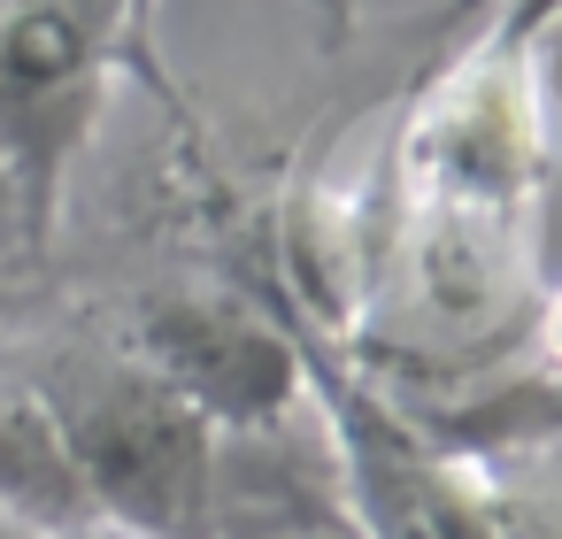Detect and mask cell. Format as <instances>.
Returning <instances> with one entry per match:
<instances>
[{
    "label": "cell",
    "instance_id": "1",
    "mask_svg": "<svg viewBox=\"0 0 562 539\" xmlns=\"http://www.w3.org/2000/svg\"><path fill=\"white\" fill-rule=\"evenodd\" d=\"M0 362L63 424L101 531L216 539V424L116 324L24 332Z\"/></svg>",
    "mask_w": 562,
    "mask_h": 539
},
{
    "label": "cell",
    "instance_id": "2",
    "mask_svg": "<svg viewBox=\"0 0 562 539\" xmlns=\"http://www.w3.org/2000/svg\"><path fill=\"white\" fill-rule=\"evenodd\" d=\"M155 0H0V232L24 262L55 247L63 186L101 132L109 86L147 70Z\"/></svg>",
    "mask_w": 562,
    "mask_h": 539
},
{
    "label": "cell",
    "instance_id": "3",
    "mask_svg": "<svg viewBox=\"0 0 562 539\" xmlns=\"http://www.w3.org/2000/svg\"><path fill=\"white\" fill-rule=\"evenodd\" d=\"M393 209H447L531 232L554 216V124L539 55L470 40L416 93L393 147Z\"/></svg>",
    "mask_w": 562,
    "mask_h": 539
},
{
    "label": "cell",
    "instance_id": "4",
    "mask_svg": "<svg viewBox=\"0 0 562 539\" xmlns=\"http://www.w3.org/2000/svg\"><path fill=\"white\" fill-rule=\"evenodd\" d=\"M116 332L224 431H270L308 393V355L232 285H155L139 293Z\"/></svg>",
    "mask_w": 562,
    "mask_h": 539
},
{
    "label": "cell",
    "instance_id": "5",
    "mask_svg": "<svg viewBox=\"0 0 562 539\" xmlns=\"http://www.w3.org/2000/svg\"><path fill=\"white\" fill-rule=\"evenodd\" d=\"M0 516H16L40 539H101V516L70 462L63 424L9 362H0Z\"/></svg>",
    "mask_w": 562,
    "mask_h": 539
},
{
    "label": "cell",
    "instance_id": "6",
    "mask_svg": "<svg viewBox=\"0 0 562 539\" xmlns=\"http://www.w3.org/2000/svg\"><path fill=\"white\" fill-rule=\"evenodd\" d=\"M416 431L439 454H501V447H539L562 439V385L547 378H501L485 393H462L447 408H416Z\"/></svg>",
    "mask_w": 562,
    "mask_h": 539
},
{
    "label": "cell",
    "instance_id": "7",
    "mask_svg": "<svg viewBox=\"0 0 562 539\" xmlns=\"http://www.w3.org/2000/svg\"><path fill=\"white\" fill-rule=\"evenodd\" d=\"M477 462V508L493 539H562V439L470 454Z\"/></svg>",
    "mask_w": 562,
    "mask_h": 539
},
{
    "label": "cell",
    "instance_id": "8",
    "mask_svg": "<svg viewBox=\"0 0 562 539\" xmlns=\"http://www.w3.org/2000/svg\"><path fill=\"white\" fill-rule=\"evenodd\" d=\"M562 24V0H493L485 16V47H516V55H539V40Z\"/></svg>",
    "mask_w": 562,
    "mask_h": 539
},
{
    "label": "cell",
    "instance_id": "9",
    "mask_svg": "<svg viewBox=\"0 0 562 539\" xmlns=\"http://www.w3.org/2000/svg\"><path fill=\"white\" fill-rule=\"evenodd\" d=\"M531 355H539V370H531V378L562 385V285H554V293H539V308H531Z\"/></svg>",
    "mask_w": 562,
    "mask_h": 539
},
{
    "label": "cell",
    "instance_id": "10",
    "mask_svg": "<svg viewBox=\"0 0 562 539\" xmlns=\"http://www.w3.org/2000/svg\"><path fill=\"white\" fill-rule=\"evenodd\" d=\"M316 9L331 16V32H347V24H355V0H316Z\"/></svg>",
    "mask_w": 562,
    "mask_h": 539
},
{
    "label": "cell",
    "instance_id": "11",
    "mask_svg": "<svg viewBox=\"0 0 562 539\" xmlns=\"http://www.w3.org/2000/svg\"><path fill=\"white\" fill-rule=\"evenodd\" d=\"M0 539H40V531H24L16 516H0Z\"/></svg>",
    "mask_w": 562,
    "mask_h": 539
},
{
    "label": "cell",
    "instance_id": "12",
    "mask_svg": "<svg viewBox=\"0 0 562 539\" xmlns=\"http://www.w3.org/2000/svg\"><path fill=\"white\" fill-rule=\"evenodd\" d=\"M101 539H116V531H101Z\"/></svg>",
    "mask_w": 562,
    "mask_h": 539
}]
</instances>
